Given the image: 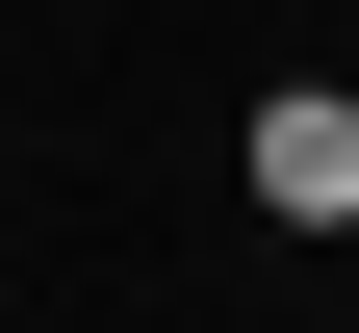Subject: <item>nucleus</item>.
Wrapping results in <instances>:
<instances>
[{"label":"nucleus","instance_id":"nucleus-1","mask_svg":"<svg viewBox=\"0 0 359 333\" xmlns=\"http://www.w3.org/2000/svg\"><path fill=\"white\" fill-rule=\"evenodd\" d=\"M257 205H283V231H359V103H334V77L257 103Z\"/></svg>","mask_w":359,"mask_h":333}]
</instances>
